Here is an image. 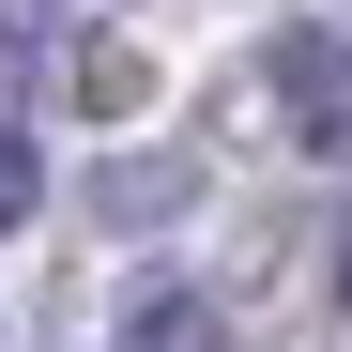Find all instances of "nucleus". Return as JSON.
<instances>
[{
	"instance_id": "20e7f679",
	"label": "nucleus",
	"mask_w": 352,
	"mask_h": 352,
	"mask_svg": "<svg viewBox=\"0 0 352 352\" xmlns=\"http://www.w3.org/2000/svg\"><path fill=\"white\" fill-rule=\"evenodd\" d=\"M31 199H46V168H31V138L0 123V230H31Z\"/></svg>"
},
{
	"instance_id": "f257e3e1",
	"label": "nucleus",
	"mask_w": 352,
	"mask_h": 352,
	"mask_svg": "<svg viewBox=\"0 0 352 352\" xmlns=\"http://www.w3.org/2000/svg\"><path fill=\"white\" fill-rule=\"evenodd\" d=\"M261 92H276V123L307 138V153L352 168V31H307V16H291V31L261 46Z\"/></svg>"
},
{
	"instance_id": "7ed1b4c3",
	"label": "nucleus",
	"mask_w": 352,
	"mask_h": 352,
	"mask_svg": "<svg viewBox=\"0 0 352 352\" xmlns=\"http://www.w3.org/2000/svg\"><path fill=\"white\" fill-rule=\"evenodd\" d=\"M123 352H230V307L168 276V291H138V307H123Z\"/></svg>"
},
{
	"instance_id": "39448f33",
	"label": "nucleus",
	"mask_w": 352,
	"mask_h": 352,
	"mask_svg": "<svg viewBox=\"0 0 352 352\" xmlns=\"http://www.w3.org/2000/svg\"><path fill=\"white\" fill-rule=\"evenodd\" d=\"M337 307H352V230H337Z\"/></svg>"
},
{
	"instance_id": "f03ea898",
	"label": "nucleus",
	"mask_w": 352,
	"mask_h": 352,
	"mask_svg": "<svg viewBox=\"0 0 352 352\" xmlns=\"http://www.w3.org/2000/svg\"><path fill=\"white\" fill-rule=\"evenodd\" d=\"M184 199H199V153H107L92 168V214L107 230H168Z\"/></svg>"
}]
</instances>
